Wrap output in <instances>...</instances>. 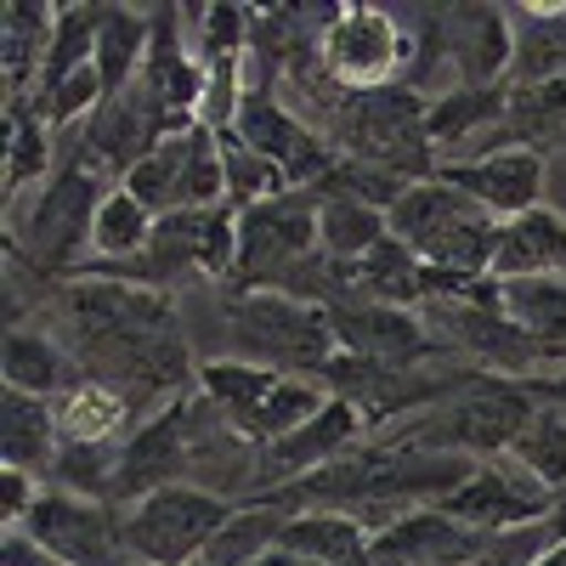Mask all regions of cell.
Masks as SVG:
<instances>
[{
	"label": "cell",
	"mask_w": 566,
	"mask_h": 566,
	"mask_svg": "<svg viewBox=\"0 0 566 566\" xmlns=\"http://www.w3.org/2000/svg\"><path fill=\"white\" fill-rule=\"evenodd\" d=\"M482 544H488V533L459 527L453 515H442L431 504V510H408V515H391L386 527H374L368 560L374 566H431V560L470 566V560L482 555Z\"/></svg>",
	"instance_id": "17"
},
{
	"label": "cell",
	"mask_w": 566,
	"mask_h": 566,
	"mask_svg": "<svg viewBox=\"0 0 566 566\" xmlns=\"http://www.w3.org/2000/svg\"><path fill=\"white\" fill-rule=\"evenodd\" d=\"M549 527H555V538L566 544V493H555V510H549Z\"/></svg>",
	"instance_id": "44"
},
{
	"label": "cell",
	"mask_w": 566,
	"mask_h": 566,
	"mask_svg": "<svg viewBox=\"0 0 566 566\" xmlns=\"http://www.w3.org/2000/svg\"><path fill=\"white\" fill-rule=\"evenodd\" d=\"M431 103L419 97L408 80L380 91H346L335 103V148L340 159H357L368 170H386L397 181H431V136H424Z\"/></svg>",
	"instance_id": "4"
},
{
	"label": "cell",
	"mask_w": 566,
	"mask_h": 566,
	"mask_svg": "<svg viewBox=\"0 0 566 566\" xmlns=\"http://www.w3.org/2000/svg\"><path fill=\"white\" fill-rule=\"evenodd\" d=\"M63 306L80 328L85 368L125 402L136 391H170L187 380V346L159 290L125 277H69Z\"/></svg>",
	"instance_id": "1"
},
{
	"label": "cell",
	"mask_w": 566,
	"mask_h": 566,
	"mask_svg": "<svg viewBox=\"0 0 566 566\" xmlns=\"http://www.w3.org/2000/svg\"><path fill=\"white\" fill-rule=\"evenodd\" d=\"M538 413V397L527 380H504V374H470V386L437 408H424L402 424V437L413 448H431V453H464V459H504L522 431Z\"/></svg>",
	"instance_id": "2"
},
{
	"label": "cell",
	"mask_w": 566,
	"mask_h": 566,
	"mask_svg": "<svg viewBox=\"0 0 566 566\" xmlns=\"http://www.w3.org/2000/svg\"><path fill=\"white\" fill-rule=\"evenodd\" d=\"M290 504L283 499H261V504H244V510H232V522L210 538L205 560L210 566H255L261 555H272L283 544V527H290Z\"/></svg>",
	"instance_id": "27"
},
{
	"label": "cell",
	"mask_w": 566,
	"mask_h": 566,
	"mask_svg": "<svg viewBox=\"0 0 566 566\" xmlns=\"http://www.w3.org/2000/svg\"><path fill=\"white\" fill-rule=\"evenodd\" d=\"M130 566H142V560H130Z\"/></svg>",
	"instance_id": "48"
},
{
	"label": "cell",
	"mask_w": 566,
	"mask_h": 566,
	"mask_svg": "<svg viewBox=\"0 0 566 566\" xmlns=\"http://www.w3.org/2000/svg\"><path fill=\"white\" fill-rule=\"evenodd\" d=\"M103 199H108V181L69 159L40 187L29 221L12 227V250H29V261L40 266H69L74 250H91V221H97Z\"/></svg>",
	"instance_id": "10"
},
{
	"label": "cell",
	"mask_w": 566,
	"mask_h": 566,
	"mask_svg": "<svg viewBox=\"0 0 566 566\" xmlns=\"http://www.w3.org/2000/svg\"><path fill=\"white\" fill-rule=\"evenodd\" d=\"M45 488H34L29 470H12V464H0V515H7V533H18L29 522V510L40 504Z\"/></svg>",
	"instance_id": "40"
},
{
	"label": "cell",
	"mask_w": 566,
	"mask_h": 566,
	"mask_svg": "<svg viewBox=\"0 0 566 566\" xmlns=\"http://www.w3.org/2000/svg\"><path fill=\"white\" fill-rule=\"evenodd\" d=\"M187 136L193 130H165L148 154H142L130 170H125V193L136 205H148L154 216H170L181 210V165H187Z\"/></svg>",
	"instance_id": "31"
},
{
	"label": "cell",
	"mask_w": 566,
	"mask_h": 566,
	"mask_svg": "<svg viewBox=\"0 0 566 566\" xmlns=\"http://www.w3.org/2000/svg\"><path fill=\"white\" fill-rule=\"evenodd\" d=\"M368 431H374V424H368L352 402L328 397L323 413H317L312 424H301V431L283 437L277 448H261V470H266V476L301 482V476H312V470H323V464H335V459L368 448Z\"/></svg>",
	"instance_id": "18"
},
{
	"label": "cell",
	"mask_w": 566,
	"mask_h": 566,
	"mask_svg": "<svg viewBox=\"0 0 566 566\" xmlns=\"http://www.w3.org/2000/svg\"><path fill=\"white\" fill-rule=\"evenodd\" d=\"M57 7L40 0H7L0 7V74H7V103H29L40 69H45V45H52Z\"/></svg>",
	"instance_id": "21"
},
{
	"label": "cell",
	"mask_w": 566,
	"mask_h": 566,
	"mask_svg": "<svg viewBox=\"0 0 566 566\" xmlns=\"http://www.w3.org/2000/svg\"><path fill=\"white\" fill-rule=\"evenodd\" d=\"M499 306L533 340H544L549 352L566 357V277H510V283H499Z\"/></svg>",
	"instance_id": "29"
},
{
	"label": "cell",
	"mask_w": 566,
	"mask_h": 566,
	"mask_svg": "<svg viewBox=\"0 0 566 566\" xmlns=\"http://www.w3.org/2000/svg\"><path fill=\"white\" fill-rule=\"evenodd\" d=\"M193 566H210V560H193Z\"/></svg>",
	"instance_id": "47"
},
{
	"label": "cell",
	"mask_w": 566,
	"mask_h": 566,
	"mask_svg": "<svg viewBox=\"0 0 566 566\" xmlns=\"http://www.w3.org/2000/svg\"><path fill=\"white\" fill-rule=\"evenodd\" d=\"M227 205V159H221V136L199 119L187 136V165H181V210H216Z\"/></svg>",
	"instance_id": "36"
},
{
	"label": "cell",
	"mask_w": 566,
	"mask_h": 566,
	"mask_svg": "<svg viewBox=\"0 0 566 566\" xmlns=\"http://www.w3.org/2000/svg\"><path fill=\"white\" fill-rule=\"evenodd\" d=\"M555 544H560V538H555V527H549V522H538V527H515V533L488 538V544H482V555L470 560V566H538Z\"/></svg>",
	"instance_id": "38"
},
{
	"label": "cell",
	"mask_w": 566,
	"mask_h": 566,
	"mask_svg": "<svg viewBox=\"0 0 566 566\" xmlns=\"http://www.w3.org/2000/svg\"><path fill=\"white\" fill-rule=\"evenodd\" d=\"M510 97H515V85H453L448 97H437L431 114H424L431 148H448V142H464L470 130L510 119Z\"/></svg>",
	"instance_id": "28"
},
{
	"label": "cell",
	"mask_w": 566,
	"mask_h": 566,
	"mask_svg": "<svg viewBox=\"0 0 566 566\" xmlns=\"http://www.w3.org/2000/svg\"><path fill=\"white\" fill-rule=\"evenodd\" d=\"M255 566H312V560H301V555H290V549L277 544V549H272V555H261Z\"/></svg>",
	"instance_id": "43"
},
{
	"label": "cell",
	"mask_w": 566,
	"mask_h": 566,
	"mask_svg": "<svg viewBox=\"0 0 566 566\" xmlns=\"http://www.w3.org/2000/svg\"><path fill=\"white\" fill-rule=\"evenodd\" d=\"M125 397L119 391H108L103 380H85L63 397V408H57V424H63V442H114L119 437V424H125Z\"/></svg>",
	"instance_id": "35"
},
{
	"label": "cell",
	"mask_w": 566,
	"mask_h": 566,
	"mask_svg": "<svg viewBox=\"0 0 566 566\" xmlns=\"http://www.w3.org/2000/svg\"><path fill=\"white\" fill-rule=\"evenodd\" d=\"M391 239L408 244L431 272H453V277H493V216L482 205H470L459 187H448L442 176L431 181H408L397 205L386 210Z\"/></svg>",
	"instance_id": "3"
},
{
	"label": "cell",
	"mask_w": 566,
	"mask_h": 566,
	"mask_svg": "<svg viewBox=\"0 0 566 566\" xmlns=\"http://www.w3.org/2000/svg\"><path fill=\"white\" fill-rule=\"evenodd\" d=\"M317 63L346 91H380L408 63V34L386 7H335L317 34Z\"/></svg>",
	"instance_id": "8"
},
{
	"label": "cell",
	"mask_w": 566,
	"mask_h": 566,
	"mask_svg": "<svg viewBox=\"0 0 566 566\" xmlns=\"http://www.w3.org/2000/svg\"><path fill=\"white\" fill-rule=\"evenodd\" d=\"M437 176L448 187H459L470 205H482L493 221L527 216V210L544 205V154L538 148H499V154H482V159L448 165Z\"/></svg>",
	"instance_id": "16"
},
{
	"label": "cell",
	"mask_w": 566,
	"mask_h": 566,
	"mask_svg": "<svg viewBox=\"0 0 566 566\" xmlns=\"http://www.w3.org/2000/svg\"><path fill=\"white\" fill-rule=\"evenodd\" d=\"M63 453V424H57V408L45 397H29V391H12L0 386V459L12 470H52Z\"/></svg>",
	"instance_id": "20"
},
{
	"label": "cell",
	"mask_w": 566,
	"mask_h": 566,
	"mask_svg": "<svg viewBox=\"0 0 566 566\" xmlns=\"http://www.w3.org/2000/svg\"><path fill=\"white\" fill-rule=\"evenodd\" d=\"M323 199V193H317ZM391 227H386V210L374 205H357V199H323L317 205V250L328 261H363L374 244H386Z\"/></svg>",
	"instance_id": "30"
},
{
	"label": "cell",
	"mask_w": 566,
	"mask_h": 566,
	"mask_svg": "<svg viewBox=\"0 0 566 566\" xmlns=\"http://www.w3.org/2000/svg\"><path fill=\"white\" fill-rule=\"evenodd\" d=\"M328 328H335V346L340 352L374 357V363L424 368V363H437V352H448L437 340V328L424 323V312H408V306L340 301V306H328Z\"/></svg>",
	"instance_id": "13"
},
{
	"label": "cell",
	"mask_w": 566,
	"mask_h": 566,
	"mask_svg": "<svg viewBox=\"0 0 566 566\" xmlns=\"http://www.w3.org/2000/svg\"><path fill=\"white\" fill-rule=\"evenodd\" d=\"M154 227H159V216L148 205H136L125 187H108L97 221H91V255H103V261L148 255L154 250Z\"/></svg>",
	"instance_id": "32"
},
{
	"label": "cell",
	"mask_w": 566,
	"mask_h": 566,
	"mask_svg": "<svg viewBox=\"0 0 566 566\" xmlns=\"http://www.w3.org/2000/svg\"><path fill=\"white\" fill-rule=\"evenodd\" d=\"M510 119L515 125H566V74L538 80V85H515Z\"/></svg>",
	"instance_id": "39"
},
{
	"label": "cell",
	"mask_w": 566,
	"mask_h": 566,
	"mask_svg": "<svg viewBox=\"0 0 566 566\" xmlns=\"http://www.w3.org/2000/svg\"><path fill=\"white\" fill-rule=\"evenodd\" d=\"M538 566H566V544H555V549H549V555H544Z\"/></svg>",
	"instance_id": "45"
},
{
	"label": "cell",
	"mask_w": 566,
	"mask_h": 566,
	"mask_svg": "<svg viewBox=\"0 0 566 566\" xmlns=\"http://www.w3.org/2000/svg\"><path fill=\"white\" fill-rule=\"evenodd\" d=\"M374 544V533L346 510H295L283 527V549L312 560V566H352L363 560Z\"/></svg>",
	"instance_id": "26"
},
{
	"label": "cell",
	"mask_w": 566,
	"mask_h": 566,
	"mask_svg": "<svg viewBox=\"0 0 566 566\" xmlns=\"http://www.w3.org/2000/svg\"><path fill=\"white\" fill-rule=\"evenodd\" d=\"M199 448V402L170 397L130 442H119V470H114V499L136 504L159 488L187 482V459Z\"/></svg>",
	"instance_id": "12"
},
{
	"label": "cell",
	"mask_w": 566,
	"mask_h": 566,
	"mask_svg": "<svg viewBox=\"0 0 566 566\" xmlns=\"http://www.w3.org/2000/svg\"><path fill=\"white\" fill-rule=\"evenodd\" d=\"M227 323H232V357H244V363H266V368L317 380L340 357L328 312L290 301L277 290H239L227 301Z\"/></svg>",
	"instance_id": "5"
},
{
	"label": "cell",
	"mask_w": 566,
	"mask_h": 566,
	"mask_svg": "<svg viewBox=\"0 0 566 566\" xmlns=\"http://www.w3.org/2000/svg\"><path fill=\"white\" fill-rule=\"evenodd\" d=\"M493 277H566V216L538 205L493 227Z\"/></svg>",
	"instance_id": "19"
},
{
	"label": "cell",
	"mask_w": 566,
	"mask_h": 566,
	"mask_svg": "<svg viewBox=\"0 0 566 566\" xmlns=\"http://www.w3.org/2000/svg\"><path fill=\"white\" fill-rule=\"evenodd\" d=\"M510 459L549 493H566V408L560 402H538L533 424L522 431V442L510 448Z\"/></svg>",
	"instance_id": "34"
},
{
	"label": "cell",
	"mask_w": 566,
	"mask_h": 566,
	"mask_svg": "<svg viewBox=\"0 0 566 566\" xmlns=\"http://www.w3.org/2000/svg\"><path fill=\"white\" fill-rule=\"evenodd\" d=\"M232 522V504L199 482H176L125 504V549L142 566H193Z\"/></svg>",
	"instance_id": "6"
},
{
	"label": "cell",
	"mask_w": 566,
	"mask_h": 566,
	"mask_svg": "<svg viewBox=\"0 0 566 566\" xmlns=\"http://www.w3.org/2000/svg\"><path fill=\"white\" fill-rule=\"evenodd\" d=\"M0 566H69V560L45 555L29 533H7V538H0Z\"/></svg>",
	"instance_id": "41"
},
{
	"label": "cell",
	"mask_w": 566,
	"mask_h": 566,
	"mask_svg": "<svg viewBox=\"0 0 566 566\" xmlns=\"http://www.w3.org/2000/svg\"><path fill=\"white\" fill-rule=\"evenodd\" d=\"M7 199H18L23 187H45L52 170V125L40 119L34 103H7Z\"/></svg>",
	"instance_id": "33"
},
{
	"label": "cell",
	"mask_w": 566,
	"mask_h": 566,
	"mask_svg": "<svg viewBox=\"0 0 566 566\" xmlns=\"http://www.w3.org/2000/svg\"><path fill=\"white\" fill-rule=\"evenodd\" d=\"M18 533H29L45 555H57L69 566H130L125 510H114L103 499H85V493H69V488H45Z\"/></svg>",
	"instance_id": "9"
},
{
	"label": "cell",
	"mask_w": 566,
	"mask_h": 566,
	"mask_svg": "<svg viewBox=\"0 0 566 566\" xmlns=\"http://www.w3.org/2000/svg\"><path fill=\"white\" fill-rule=\"evenodd\" d=\"M154 52V12H136V7H108L97 12V74L108 85V97L130 91L148 69Z\"/></svg>",
	"instance_id": "24"
},
{
	"label": "cell",
	"mask_w": 566,
	"mask_h": 566,
	"mask_svg": "<svg viewBox=\"0 0 566 566\" xmlns=\"http://www.w3.org/2000/svg\"><path fill=\"white\" fill-rule=\"evenodd\" d=\"M323 402H328V391L317 380H306V374H277L272 391L261 402H250L239 419L227 424V431L244 437L250 448H277L283 437H295L301 424H312L323 413Z\"/></svg>",
	"instance_id": "22"
},
{
	"label": "cell",
	"mask_w": 566,
	"mask_h": 566,
	"mask_svg": "<svg viewBox=\"0 0 566 566\" xmlns=\"http://www.w3.org/2000/svg\"><path fill=\"white\" fill-rule=\"evenodd\" d=\"M437 510L453 515V522L470 527V533L499 538V533H515V527H538V522H549L555 493L538 488L527 470L504 453V459H488V464L470 470V482L453 488Z\"/></svg>",
	"instance_id": "11"
},
{
	"label": "cell",
	"mask_w": 566,
	"mask_h": 566,
	"mask_svg": "<svg viewBox=\"0 0 566 566\" xmlns=\"http://www.w3.org/2000/svg\"><path fill=\"white\" fill-rule=\"evenodd\" d=\"M346 301H374V306H408L419 312L424 306V261L386 239V244H374L363 261H352V295Z\"/></svg>",
	"instance_id": "25"
},
{
	"label": "cell",
	"mask_w": 566,
	"mask_h": 566,
	"mask_svg": "<svg viewBox=\"0 0 566 566\" xmlns=\"http://www.w3.org/2000/svg\"><path fill=\"white\" fill-rule=\"evenodd\" d=\"M0 374H7V386L12 391H29V397H69L85 374H74V363L63 357L57 340H45L40 328H23L12 323L7 328V340H0Z\"/></svg>",
	"instance_id": "23"
},
{
	"label": "cell",
	"mask_w": 566,
	"mask_h": 566,
	"mask_svg": "<svg viewBox=\"0 0 566 566\" xmlns=\"http://www.w3.org/2000/svg\"><path fill=\"white\" fill-rule=\"evenodd\" d=\"M154 272H199V277H232L239 272V210L216 205V210H170L154 227Z\"/></svg>",
	"instance_id": "14"
},
{
	"label": "cell",
	"mask_w": 566,
	"mask_h": 566,
	"mask_svg": "<svg viewBox=\"0 0 566 566\" xmlns=\"http://www.w3.org/2000/svg\"><path fill=\"white\" fill-rule=\"evenodd\" d=\"M29 103L40 108V119L52 130H63V125H80V119L97 114L108 103V85H103L97 63H85V69H74L69 80H57L52 91H40V97H29Z\"/></svg>",
	"instance_id": "37"
},
{
	"label": "cell",
	"mask_w": 566,
	"mask_h": 566,
	"mask_svg": "<svg viewBox=\"0 0 566 566\" xmlns=\"http://www.w3.org/2000/svg\"><path fill=\"white\" fill-rule=\"evenodd\" d=\"M431 566H459V560H431Z\"/></svg>",
	"instance_id": "46"
},
{
	"label": "cell",
	"mask_w": 566,
	"mask_h": 566,
	"mask_svg": "<svg viewBox=\"0 0 566 566\" xmlns=\"http://www.w3.org/2000/svg\"><path fill=\"white\" fill-rule=\"evenodd\" d=\"M442 52L459 85H510L515 74V12L510 7H442Z\"/></svg>",
	"instance_id": "15"
},
{
	"label": "cell",
	"mask_w": 566,
	"mask_h": 566,
	"mask_svg": "<svg viewBox=\"0 0 566 566\" xmlns=\"http://www.w3.org/2000/svg\"><path fill=\"white\" fill-rule=\"evenodd\" d=\"M317 193L290 187L239 210V290H277L306 255H317Z\"/></svg>",
	"instance_id": "7"
},
{
	"label": "cell",
	"mask_w": 566,
	"mask_h": 566,
	"mask_svg": "<svg viewBox=\"0 0 566 566\" xmlns=\"http://www.w3.org/2000/svg\"><path fill=\"white\" fill-rule=\"evenodd\" d=\"M527 386H533V397H538V402H560V408H566V380H544V386H538V380H527Z\"/></svg>",
	"instance_id": "42"
}]
</instances>
